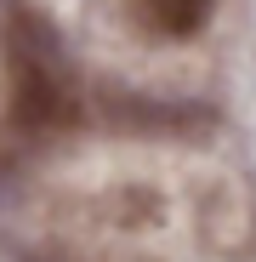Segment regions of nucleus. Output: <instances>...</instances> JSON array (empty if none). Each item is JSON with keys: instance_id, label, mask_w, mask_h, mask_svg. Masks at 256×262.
Here are the masks:
<instances>
[{"instance_id": "nucleus-2", "label": "nucleus", "mask_w": 256, "mask_h": 262, "mask_svg": "<svg viewBox=\"0 0 256 262\" xmlns=\"http://www.w3.org/2000/svg\"><path fill=\"white\" fill-rule=\"evenodd\" d=\"M137 12L159 29V34H171V40H188V34H199L205 29V17H211V0H137Z\"/></svg>"}, {"instance_id": "nucleus-1", "label": "nucleus", "mask_w": 256, "mask_h": 262, "mask_svg": "<svg viewBox=\"0 0 256 262\" xmlns=\"http://www.w3.org/2000/svg\"><path fill=\"white\" fill-rule=\"evenodd\" d=\"M0 46H6V74H12V120L23 131L74 125L80 85H74V63L63 52L57 29L40 12H29V6H6Z\"/></svg>"}]
</instances>
